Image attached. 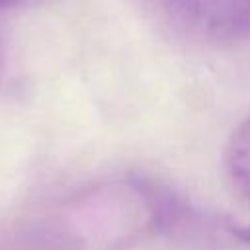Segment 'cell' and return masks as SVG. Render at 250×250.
Masks as SVG:
<instances>
[{
	"label": "cell",
	"mask_w": 250,
	"mask_h": 250,
	"mask_svg": "<svg viewBox=\"0 0 250 250\" xmlns=\"http://www.w3.org/2000/svg\"><path fill=\"white\" fill-rule=\"evenodd\" d=\"M225 172L238 197L250 201V117L230 135L225 148Z\"/></svg>",
	"instance_id": "4"
},
{
	"label": "cell",
	"mask_w": 250,
	"mask_h": 250,
	"mask_svg": "<svg viewBox=\"0 0 250 250\" xmlns=\"http://www.w3.org/2000/svg\"><path fill=\"white\" fill-rule=\"evenodd\" d=\"M25 0H0V10H6V8H14L18 4H21Z\"/></svg>",
	"instance_id": "6"
},
{
	"label": "cell",
	"mask_w": 250,
	"mask_h": 250,
	"mask_svg": "<svg viewBox=\"0 0 250 250\" xmlns=\"http://www.w3.org/2000/svg\"><path fill=\"white\" fill-rule=\"evenodd\" d=\"M82 240L53 225H21L0 229V250H80Z\"/></svg>",
	"instance_id": "3"
},
{
	"label": "cell",
	"mask_w": 250,
	"mask_h": 250,
	"mask_svg": "<svg viewBox=\"0 0 250 250\" xmlns=\"http://www.w3.org/2000/svg\"><path fill=\"white\" fill-rule=\"evenodd\" d=\"M176 31L219 45L250 43V0H146Z\"/></svg>",
	"instance_id": "1"
},
{
	"label": "cell",
	"mask_w": 250,
	"mask_h": 250,
	"mask_svg": "<svg viewBox=\"0 0 250 250\" xmlns=\"http://www.w3.org/2000/svg\"><path fill=\"white\" fill-rule=\"evenodd\" d=\"M137 191L146 201L148 213L152 217V225L170 234V236H191L199 225V213L189 207V203L174 193L168 186H162L154 180H137Z\"/></svg>",
	"instance_id": "2"
},
{
	"label": "cell",
	"mask_w": 250,
	"mask_h": 250,
	"mask_svg": "<svg viewBox=\"0 0 250 250\" xmlns=\"http://www.w3.org/2000/svg\"><path fill=\"white\" fill-rule=\"evenodd\" d=\"M230 232L246 246H250V225H236L230 229Z\"/></svg>",
	"instance_id": "5"
}]
</instances>
